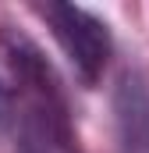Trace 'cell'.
Masks as SVG:
<instances>
[{"mask_svg": "<svg viewBox=\"0 0 149 153\" xmlns=\"http://www.w3.org/2000/svg\"><path fill=\"white\" fill-rule=\"evenodd\" d=\"M0 53H4V64H7L11 78H14L21 100H25V111L71 114L64 82L57 75L53 61L43 53V46H39L25 29L4 22V25H0Z\"/></svg>", "mask_w": 149, "mask_h": 153, "instance_id": "obj_1", "label": "cell"}, {"mask_svg": "<svg viewBox=\"0 0 149 153\" xmlns=\"http://www.w3.org/2000/svg\"><path fill=\"white\" fill-rule=\"evenodd\" d=\"M39 14L46 18L64 57L71 61L74 75L85 85H100V78L110 64V53H114L110 25L103 18H96L92 11L74 7V4H43Z\"/></svg>", "mask_w": 149, "mask_h": 153, "instance_id": "obj_2", "label": "cell"}, {"mask_svg": "<svg viewBox=\"0 0 149 153\" xmlns=\"http://www.w3.org/2000/svg\"><path fill=\"white\" fill-rule=\"evenodd\" d=\"M117 153H149V68H128L114 85Z\"/></svg>", "mask_w": 149, "mask_h": 153, "instance_id": "obj_3", "label": "cell"}, {"mask_svg": "<svg viewBox=\"0 0 149 153\" xmlns=\"http://www.w3.org/2000/svg\"><path fill=\"white\" fill-rule=\"evenodd\" d=\"M11 121H14V93H11L7 78L0 75V132H7Z\"/></svg>", "mask_w": 149, "mask_h": 153, "instance_id": "obj_4", "label": "cell"}]
</instances>
